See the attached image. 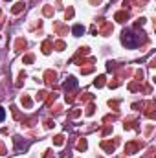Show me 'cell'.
<instances>
[{"label":"cell","mask_w":156,"mask_h":158,"mask_svg":"<svg viewBox=\"0 0 156 158\" xmlns=\"http://www.w3.org/2000/svg\"><path fill=\"white\" fill-rule=\"evenodd\" d=\"M63 138H64L63 134H59V136H55V140H53V144H55V145H63Z\"/></svg>","instance_id":"10"},{"label":"cell","mask_w":156,"mask_h":158,"mask_svg":"<svg viewBox=\"0 0 156 158\" xmlns=\"http://www.w3.org/2000/svg\"><path fill=\"white\" fill-rule=\"evenodd\" d=\"M22 105H24V107H26V109H29V107H31V99H29V98H26V96H24V98H22Z\"/></svg>","instance_id":"8"},{"label":"cell","mask_w":156,"mask_h":158,"mask_svg":"<svg viewBox=\"0 0 156 158\" xmlns=\"http://www.w3.org/2000/svg\"><path fill=\"white\" fill-rule=\"evenodd\" d=\"M4 118H6V110L0 109V121H4Z\"/></svg>","instance_id":"14"},{"label":"cell","mask_w":156,"mask_h":158,"mask_svg":"<svg viewBox=\"0 0 156 158\" xmlns=\"http://www.w3.org/2000/svg\"><path fill=\"white\" fill-rule=\"evenodd\" d=\"M129 18V13L127 11H120V13H116V20L118 22H125Z\"/></svg>","instance_id":"4"},{"label":"cell","mask_w":156,"mask_h":158,"mask_svg":"<svg viewBox=\"0 0 156 158\" xmlns=\"http://www.w3.org/2000/svg\"><path fill=\"white\" fill-rule=\"evenodd\" d=\"M94 85H96L97 88H101V87L105 85V75H99V77H97V79L94 81Z\"/></svg>","instance_id":"6"},{"label":"cell","mask_w":156,"mask_h":158,"mask_svg":"<svg viewBox=\"0 0 156 158\" xmlns=\"http://www.w3.org/2000/svg\"><path fill=\"white\" fill-rule=\"evenodd\" d=\"M75 87H77V79H75L74 75H70V77L64 81V88H66V90H72V88H75Z\"/></svg>","instance_id":"2"},{"label":"cell","mask_w":156,"mask_h":158,"mask_svg":"<svg viewBox=\"0 0 156 158\" xmlns=\"http://www.w3.org/2000/svg\"><path fill=\"white\" fill-rule=\"evenodd\" d=\"M121 42H123L127 48H136V46L140 44V40H138V35H134L131 29H125V31L121 33Z\"/></svg>","instance_id":"1"},{"label":"cell","mask_w":156,"mask_h":158,"mask_svg":"<svg viewBox=\"0 0 156 158\" xmlns=\"http://www.w3.org/2000/svg\"><path fill=\"white\" fill-rule=\"evenodd\" d=\"M6 2H11V0H6Z\"/></svg>","instance_id":"16"},{"label":"cell","mask_w":156,"mask_h":158,"mask_svg":"<svg viewBox=\"0 0 156 158\" xmlns=\"http://www.w3.org/2000/svg\"><path fill=\"white\" fill-rule=\"evenodd\" d=\"M114 147H116V142H103V149H107V151H114Z\"/></svg>","instance_id":"5"},{"label":"cell","mask_w":156,"mask_h":158,"mask_svg":"<svg viewBox=\"0 0 156 158\" xmlns=\"http://www.w3.org/2000/svg\"><path fill=\"white\" fill-rule=\"evenodd\" d=\"M24 63H33V55H26L24 57Z\"/></svg>","instance_id":"13"},{"label":"cell","mask_w":156,"mask_h":158,"mask_svg":"<svg viewBox=\"0 0 156 158\" xmlns=\"http://www.w3.org/2000/svg\"><path fill=\"white\" fill-rule=\"evenodd\" d=\"M72 33H74L75 37H81V35L85 33V26H81V24H75V26L72 28Z\"/></svg>","instance_id":"3"},{"label":"cell","mask_w":156,"mask_h":158,"mask_svg":"<svg viewBox=\"0 0 156 158\" xmlns=\"http://www.w3.org/2000/svg\"><path fill=\"white\" fill-rule=\"evenodd\" d=\"M24 9V4L22 2H18V4H15V7H13V13H20Z\"/></svg>","instance_id":"7"},{"label":"cell","mask_w":156,"mask_h":158,"mask_svg":"<svg viewBox=\"0 0 156 158\" xmlns=\"http://www.w3.org/2000/svg\"><path fill=\"white\" fill-rule=\"evenodd\" d=\"M44 96H46V92H39V96H37V99H40V101H42V99H44Z\"/></svg>","instance_id":"15"},{"label":"cell","mask_w":156,"mask_h":158,"mask_svg":"<svg viewBox=\"0 0 156 158\" xmlns=\"http://www.w3.org/2000/svg\"><path fill=\"white\" fill-rule=\"evenodd\" d=\"M50 52H51V50H50V42H44V46H42V53H46V55H48Z\"/></svg>","instance_id":"11"},{"label":"cell","mask_w":156,"mask_h":158,"mask_svg":"<svg viewBox=\"0 0 156 158\" xmlns=\"http://www.w3.org/2000/svg\"><path fill=\"white\" fill-rule=\"evenodd\" d=\"M77 149H81V151H85V149H86V140H81V142L77 144Z\"/></svg>","instance_id":"12"},{"label":"cell","mask_w":156,"mask_h":158,"mask_svg":"<svg viewBox=\"0 0 156 158\" xmlns=\"http://www.w3.org/2000/svg\"><path fill=\"white\" fill-rule=\"evenodd\" d=\"M136 149H138V147H136V144H129V145H127V153H129V155H132Z\"/></svg>","instance_id":"9"}]
</instances>
